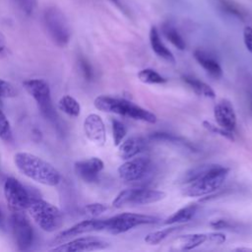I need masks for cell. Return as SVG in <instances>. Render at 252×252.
<instances>
[{"label": "cell", "instance_id": "obj_10", "mask_svg": "<svg viewBox=\"0 0 252 252\" xmlns=\"http://www.w3.org/2000/svg\"><path fill=\"white\" fill-rule=\"evenodd\" d=\"M226 240L225 234L221 232H206V233H189L179 236L174 247L178 250H192L204 243L221 244Z\"/></svg>", "mask_w": 252, "mask_h": 252}, {"label": "cell", "instance_id": "obj_30", "mask_svg": "<svg viewBox=\"0 0 252 252\" xmlns=\"http://www.w3.org/2000/svg\"><path fill=\"white\" fill-rule=\"evenodd\" d=\"M107 210L106 205L101 204V203H92L88 204L84 207L83 211L86 215L92 217V218H96L102 213H104Z\"/></svg>", "mask_w": 252, "mask_h": 252}, {"label": "cell", "instance_id": "obj_32", "mask_svg": "<svg viewBox=\"0 0 252 252\" xmlns=\"http://www.w3.org/2000/svg\"><path fill=\"white\" fill-rule=\"evenodd\" d=\"M16 95V88L11 83L0 79V97H14Z\"/></svg>", "mask_w": 252, "mask_h": 252}, {"label": "cell", "instance_id": "obj_38", "mask_svg": "<svg viewBox=\"0 0 252 252\" xmlns=\"http://www.w3.org/2000/svg\"><path fill=\"white\" fill-rule=\"evenodd\" d=\"M5 49V40L4 37L2 35V33L0 32V53Z\"/></svg>", "mask_w": 252, "mask_h": 252}, {"label": "cell", "instance_id": "obj_31", "mask_svg": "<svg viewBox=\"0 0 252 252\" xmlns=\"http://www.w3.org/2000/svg\"><path fill=\"white\" fill-rule=\"evenodd\" d=\"M220 6H221L222 10L225 11L226 13H228V14L234 16V17H237V18H239L241 20L244 18L243 12L234 3L230 2V1H226V0H221L220 1Z\"/></svg>", "mask_w": 252, "mask_h": 252}, {"label": "cell", "instance_id": "obj_35", "mask_svg": "<svg viewBox=\"0 0 252 252\" xmlns=\"http://www.w3.org/2000/svg\"><path fill=\"white\" fill-rule=\"evenodd\" d=\"M80 66H81V69H82V72H83L85 78L90 80L93 76V71H92L91 65L88 63V61L86 59L81 58L80 59Z\"/></svg>", "mask_w": 252, "mask_h": 252}, {"label": "cell", "instance_id": "obj_22", "mask_svg": "<svg viewBox=\"0 0 252 252\" xmlns=\"http://www.w3.org/2000/svg\"><path fill=\"white\" fill-rule=\"evenodd\" d=\"M183 81L193 90L195 94L198 95H202L208 98H215L216 97V93L215 91L206 83L193 78L191 76H183Z\"/></svg>", "mask_w": 252, "mask_h": 252}, {"label": "cell", "instance_id": "obj_37", "mask_svg": "<svg viewBox=\"0 0 252 252\" xmlns=\"http://www.w3.org/2000/svg\"><path fill=\"white\" fill-rule=\"evenodd\" d=\"M0 230L5 231L6 230V221H5V218L3 215L2 210L0 209Z\"/></svg>", "mask_w": 252, "mask_h": 252}, {"label": "cell", "instance_id": "obj_14", "mask_svg": "<svg viewBox=\"0 0 252 252\" xmlns=\"http://www.w3.org/2000/svg\"><path fill=\"white\" fill-rule=\"evenodd\" d=\"M94 107L100 111L128 117L132 102L124 98L109 95H98L94 98Z\"/></svg>", "mask_w": 252, "mask_h": 252}, {"label": "cell", "instance_id": "obj_11", "mask_svg": "<svg viewBox=\"0 0 252 252\" xmlns=\"http://www.w3.org/2000/svg\"><path fill=\"white\" fill-rule=\"evenodd\" d=\"M150 166L151 160L148 157H133L118 167V174L126 182L138 181L147 175Z\"/></svg>", "mask_w": 252, "mask_h": 252}, {"label": "cell", "instance_id": "obj_17", "mask_svg": "<svg viewBox=\"0 0 252 252\" xmlns=\"http://www.w3.org/2000/svg\"><path fill=\"white\" fill-rule=\"evenodd\" d=\"M104 163L98 158H90L76 161L74 170L76 174L85 182H94L97 180L99 172L103 169Z\"/></svg>", "mask_w": 252, "mask_h": 252}, {"label": "cell", "instance_id": "obj_20", "mask_svg": "<svg viewBox=\"0 0 252 252\" xmlns=\"http://www.w3.org/2000/svg\"><path fill=\"white\" fill-rule=\"evenodd\" d=\"M149 38H150V43H151V47L153 49V51L156 53L157 56H158L159 58L163 59L164 61L174 64L175 63V58L174 55L172 54V52L163 44V42L160 39L159 33L158 29L153 26L150 30V33H149Z\"/></svg>", "mask_w": 252, "mask_h": 252}, {"label": "cell", "instance_id": "obj_21", "mask_svg": "<svg viewBox=\"0 0 252 252\" xmlns=\"http://www.w3.org/2000/svg\"><path fill=\"white\" fill-rule=\"evenodd\" d=\"M196 211H197V206L195 204L185 206V207L177 210L176 212H174L169 217H167L162 221V224L170 225V224L189 221L194 217V215L196 214Z\"/></svg>", "mask_w": 252, "mask_h": 252}, {"label": "cell", "instance_id": "obj_4", "mask_svg": "<svg viewBox=\"0 0 252 252\" xmlns=\"http://www.w3.org/2000/svg\"><path fill=\"white\" fill-rule=\"evenodd\" d=\"M43 24L52 41L64 47L69 43L71 37L70 28L65 15L55 6L47 7L43 12Z\"/></svg>", "mask_w": 252, "mask_h": 252}, {"label": "cell", "instance_id": "obj_36", "mask_svg": "<svg viewBox=\"0 0 252 252\" xmlns=\"http://www.w3.org/2000/svg\"><path fill=\"white\" fill-rule=\"evenodd\" d=\"M210 225L213 226L214 228H224L228 226V223L226 220H216L211 221Z\"/></svg>", "mask_w": 252, "mask_h": 252}, {"label": "cell", "instance_id": "obj_16", "mask_svg": "<svg viewBox=\"0 0 252 252\" xmlns=\"http://www.w3.org/2000/svg\"><path fill=\"white\" fill-rule=\"evenodd\" d=\"M214 117L219 126L230 132L234 131L236 127V114L229 100L221 99L215 105Z\"/></svg>", "mask_w": 252, "mask_h": 252}, {"label": "cell", "instance_id": "obj_28", "mask_svg": "<svg viewBox=\"0 0 252 252\" xmlns=\"http://www.w3.org/2000/svg\"><path fill=\"white\" fill-rule=\"evenodd\" d=\"M12 138L13 133L10 122L3 110L0 108V139L6 142H10L12 141Z\"/></svg>", "mask_w": 252, "mask_h": 252}, {"label": "cell", "instance_id": "obj_24", "mask_svg": "<svg viewBox=\"0 0 252 252\" xmlns=\"http://www.w3.org/2000/svg\"><path fill=\"white\" fill-rule=\"evenodd\" d=\"M58 107L60 110H62L64 113H66L69 116L77 117L80 115L81 112V106L80 103L76 98L73 96L66 94L63 95L59 101H58Z\"/></svg>", "mask_w": 252, "mask_h": 252}, {"label": "cell", "instance_id": "obj_1", "mask_svg": "<svg viewBox=\"0 0 252 252\" xmlns=\"http://www.w3.org/2000/svg\"><path fill=\"white\" fill-rule=\"evenodd\" d=\"M229 168L216 163L200 164L185 172L183 183L187 186L182 194L187 197H202L217 191L225 181Z\"/></svg>", "mask_w": 252, "mask_h": 252}, {"label": "cell", "instance_id": "obj_25", "mask_svg": "<svg viewBox=\"0 0 252 252\" xmlns=\"http://www.w3.org/2000/svg\"><path fill=\"white\" fill-rule=\"evenodd\" d=\"M138 79L144 83L149 85H158V84H163L167 81L164 77H162L160 74H158L156 70L146 68L138 73Z\"/></svg>", "mask_w": 252, "mask_h": 252}, {"label": "cell", "instance_id": "obj_15", "mask_svg": "<svg viewBox=\"0 0 252 252\" xmlns=\"http://www.w3.org/2000/svg\"><path fill=\"white\" fill-rule=\"evenodd\" d=\"M84 131L87 138L97 146H103L106 140V130L101 117L95 113L89 114L84 121Z\"/></svg>", "mask_w": 252, "mask_h": 252}, {"label": "cell", "instance_id": "obj_5", "mask_svg": "<svg viewBox=\"0 0 252 252\" xmlns=\"http://www.w3.org/2000/svg\"><path fill=\"white\" fill-rule=\"evenodd\" d=\"M23 86L35 100L40 113L48 120L55 122L57 114L53 108L49 85L42 79H29L23 82Z\"/></svg>", "mask_w": 252, "mask_h": 252}, {"label": "cell", "instance_id": "obj_2", "mask_svg": "<svg viewBox=\"0 0 252 252\" xmlns=\"http://www.w3.org/2000/svg\"><path fill=\"white\" fill-rule=\"evenodd\" d=\"M14 163L25 176L37 183L56 186L61 181V174L58 169L33 154L27 152L15 154Z\"/></svg>", "mask_w": 252, "mask_h": 252}, {"label": "cell", "instance_id": "obj_3", "mask_svg": "<svg viewBox=\"0 0 252 252\" xmlns=\"http://www.w3.org/2000/svg\"><path fill=\"white\" fill-rule=\"evenodd\" d=\"M27 210L34 222L46 232L57 230L63 223L60 210L37 195L32 197Z\"/></svg>", "mask_w": 252, "mask_h": 252}, {"label": "cell", "instance_id": "obj_12", "mask_svg": "<svg viewBox=\"0 0 252 252\" xmlns=\"http://www.w3.org/2000/svg\"><path fill=\"white\" fill-rule=\"evenodd\" d=\"M108 246V242L96 236H83L70 241L63 242L54 247L52 251L56 252H81L101 250Z\"/></svg>", "mask_w": 252, "mask_h": 252}, {"label": "cell", "instance_id": "obj_23", "mask_svg": "<svg viewBox=\"0 0 252 252\" xmlns=\"http://www.w3.org/2000/svg\"><path fill=\"white\" fill-rule=\"evenodd\" d=\"M161 32L164 37L170 41L177 49L184 50L185 49V41L178 31L170 24V23H163L161 26Z\"/></svg>", "mask_w": 252, "mask_h": 252}, {"label": "cell", "instance_id": "obj_6", "mask_svg": "<svg viewBox=\"0 0 252 252\" xmlns=\"http://www.w3.org/2000/svg\"><path fill=\"white\" fill-rule=\"evenodd\" d=\"M165 192L148 188H128L120 191L112 201L114 208H121L125 205H147L164 199Z\"/></svg>", "mask_w": 252, "mask_h": 252}, {"label": "cell", "instance_id": "obj_34", "mask_svg": "<svg viewBox=\"0 0 252 252\" xmlns=\"http://www.w3.org/2000/svg\"><path fill=\"white\" fill-rule=\"evenodd\" d=\"M243 41L246 49L252 54V28L249 26L243 30Z\"/></svg>", "mask_w": 252, "mask_h": 252}, {"label": "cell", "instance_id": "obj_18", "mask_svg": "<svg viewBox=\"0 0 252 252\" xmlns=\"http://www.w3.org/2000/svg\"><path fill=\"white\" fill-rule=\"evenodd\" d=\"M118 156L122 159H129L143 152L147 147V142L142 137H131L118 146Z\"/></svg>", "mask_w": 252, "mask_h": 252}, {"label": "cell", "instance_id": "obj_29", "mask_svg": "<svg viewBox=\"0 0 252 252\" xmlns=\"http://www.w3.org/2000/svg\"><path fill=\"white\" fill-rule=\"evenodd\" d=\"M202 125H203V127H204L206 130H208V131L211 132V133L218 134V135H220V136H221V137H223V138H225V139H227V140H229V141H234L233 132L227 131V130L221 128L220 126H219V125L217 126V125L213 124L212 122H210V121H208V120H204V121L202 122Z\"/></svg>", "mask_w": 252, "mask_h": 252}, {"label": "cell", "instance_id": "obj_13", "mask_svg": "<svg viewBox=\"0 0 252 252\" xmlns=\"http://www.w3.org/2000/svg\"><path fill=\"white\" fill-rule=\"evenodd\" d=\"M105 230V220L90 219L82 220L73 226L61 231L53 240V244H61L63 242L72 239L75 236L92 232V231H102Z\"/></svg>", "mask_w": 252, "mask_h": 252}, {"label": "cell", "instance_id": "obj_26", "mask_svg": "<svg viewBox=\"0 0 252 252\" xmlns=\"http://www.w3.org/2000/svg\"><path fill=\"white\" fill-rule=\"evenodd\" d=\"M179 227L178 226H170V227H166L163 229H159V230H156L153 232H150L146 235L145 237V242L150 244V245H157L159 244L161 241H163L169 234H171L172 232H174L175 230H177Z\"/></svg>", "mask_w": 252, "mask_h": 252}, {"label": "cell", "instance_id": "obj_9", "mask_svg": "<svg viewBox=\"0 0 252 252\" xmlns=\"http://www.w3.org/2000/svg\"><path fill=\"white\" fill-rule=\"evenodd\" d=\"M9 225L19 250H29L33 242V229L25 214L12 212L9 218Z\"/></svg>", "mask_w": 252, "mask_h": 252}, {"label": "cell", "instance_id": "obj_27", "mask_svg": "<svg viewBox=\"0 0 252 252\" xmlns=\"http://www.w3.org/2000/svg\"><path fill=\"white\" fill-rule=\"evenodd\" d=\"M111 126H112L113 143H114V146L118 147L122 143V140L124 139V137L126 136L127 129H126L125 125L117 119L111 120Z\"/></svg>", "mask_w": 252, "mask_h": 252}, {"label": "cell", "instance_id": "obj_33", "mask_svg": "<svg viewBox=\"0 0 252 252\" xmlns=\"http://www.w3.org/2000/svg\"><path fill=\"white\" fill-rule=\"evenodd\" d=\"M14 1L18 5V7L28 16L32 14L36 5V0H14Z\"/></svg>", "mask_w": 252, "mask_h": 252}, {"label": "cell", "instance_id": "obj_19", "mask_svg": "<svg viewBox=\"0 0 252 252\" xmlns=\"http://www.w3.org/2000/svg\"><path fill=\"white\" fill-rule=\"evenodd\" d=\"M194 58L203 67V69L213 78L220 79L222 76V69L219 62L210 54L201 49L194 51Z\"/></svg>", "mask_w": 252, "mask_h": 252}, {"label": "cell", "instance_id": "obj_39", "mask_svg": "<svg viewBox=\"0 0 252 252\" xmlns=\"http://www.w3.org/2000/svg\"><path fill=\"white\" fill-rule=\"evenodd\" d=\"M110 2H112L113 4H115L116 6H118V7H120V1L119 0H109Z\"/></svg>", "mask_w": 252, "mask_h": 252}, {"label": "cell", "instance_id": "obj_8", "mask_svg": "<svg viewBox=\"0 0 252 252\" xmlns=\"http://www.w3.org/2000/svg\"><path fill=\"white\" fill-rule=\"evenodd\" d=\"M4 196L12 212H21L28 209L32 197L35 194L27 189L18 179L8 177L4 183Z\"/></svg>", "mask_w": 252, "mask_h": 252}, {"label": "cell", "instance_id": "obj_7", "mask_svg": "<svg viewBox=\"0 0 252 252\" xmlns=\"http://www.w3.org/2000/svg\"><path fill=\"white\" fill-rule=\"evenodd\" d=\"M158 220V218L150 215L122 213L105 220V231L117 235L124 233L135 226L157 223Z\"/></svg>", "mask_w": 252, "mask_h": 252}]
</instances>
